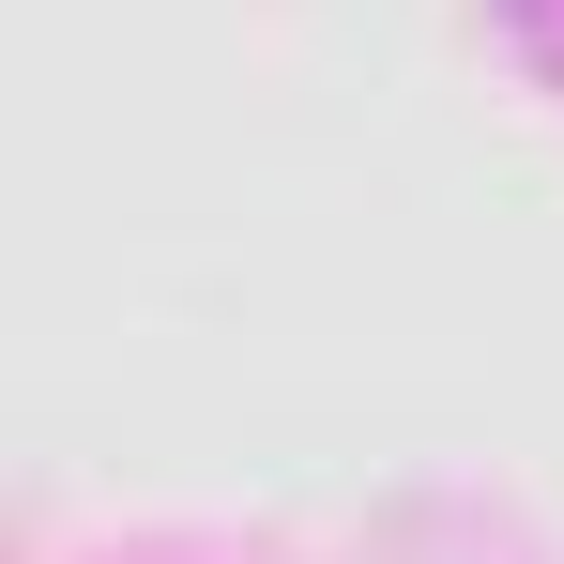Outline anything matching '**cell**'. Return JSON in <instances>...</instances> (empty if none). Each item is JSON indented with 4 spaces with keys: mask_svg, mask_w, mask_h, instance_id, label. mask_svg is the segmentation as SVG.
Listing matches in <instances>:
<instances>
[{
    "mask_svg": "<svg viewBox=\"0 0 564 564\" xmlns=\"http://www.w3.org/2000/svg\"><path fill=\"white\" fill-rule=\"evenodd\" d=\"M503 31H519V62L564 93V0H503Z\"/></svg>",
    "mask_w": 564,
    "mask_h": 564,
    "instance_id": "6da1fadb",
    "label": "cell"
}]
</instances>
